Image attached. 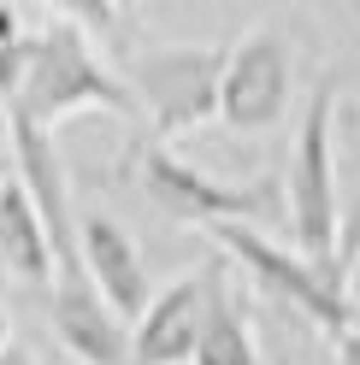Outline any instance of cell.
Masks as SVG:
<instances>
[{
  "instance_id": "cell-1",
  "label": "cell",
  "mask_w": 360,
  "mask_h": 365,
  "mask_svg": "<svg viewBox=\"0 0 360 365\" xmlns=\"http://www.w3.org/2000/svg\"><path fill=\"white\" fill-rule=\"evenodd\" d=\"M12 112H24L36 130H54L71 112H112V118H136L130 83H119L101 65L89 30L71 12H41V24L30 36V59H24V83L6 101Z\"/></svg>"
},
{
  "instance_id": "cell-2",
  "label": "cell",
  "mask_w": 360,
  "mask_h": 365,
  "mask_svg": "<svg viewBox=\"0 0 360 365\" xmlns=\"http://www.w3.org/2000/svg\"><path fill=\"white\" fill-rule=\"evenodd\" d=\"M336 95H343V77L325 71L319 88L307 95L296 148H289V171H284L289 236H296V254L313 259L319 271H336V159H331V142H336ZM336 277H343V271H336Z\"/></svg>"
},
{
  "instance_id": "cell-3",
  "label": "cell",
  "mask_w": 360,
  "mask_h": 365,
  "mask_svg": "<svg viewBox=\"0 0 360 365\" xmlns=\"http://www.w3.org/2000/svg\"><path fill=\"white\" fill-rule=\"evenodd\" d=\"M224 65L231 53L213 41H184V48H154L130 59V101L148 112L154 135H184L195 124L219 118V88H224Z\"/></svg>"
},
{
  "instance_id": "cell-4",
  "label": "cell",
  "mask_w": 360,
  "mask_h": 365,
  "mask_svg": "<svg viewBox=\"0 0 360 365\" xmlns=\"http://www.w3.org/2000/svg\"><path fill=\"white\" fill-rule=\"evenodd\" d=\"M207 236L249 271L266 294L289 301L301 318H313V324L331 330L336 341L354 330V301H349V283L336 277V271H319L313 259H301L296 247H278L272 236H260L254 224H213Z\"/></svg>"
},
{
  "instance_id": "cell-5",
  "label": "cell",
  "mask_w": 360,
  "mask_h": 365,
  "mask_svg": "<svg viewBox=\"0 0 360 365\" xmlns=\"http://www.w3.org/2000/svg\"><path fill=\"white\" fill-rule=\"evenodd\" d=\"M142 189H148V200L160 212L213 230V224H254V218H266L284 182H272V177H260V182H219L207 171H195L189 159H177L171 148L148 142V153H142Z\"/></svg>"
},
{
  "instance_id": "cell-6",
  "label": "cell",
  "mask_w": 360,
  "mask_h": 365,
  "mask_svg": "<svg viewBox=\"0 0 360 365\" xmlns=\"http://www.w3.org/2000/svg\"><path fill=\"white\" fill-rule=\"evenodd\" d=\"M289 88H296V65H289V36L284 30H249L231 48L219 88V118L236 135H260L289 112Z\"/></svg>"
},
{
  "instance_id": "cell-7",
  "label": "cell",
  "mask_w": 360,
  "mask_h": 365,
  "mask_svg": "<svg viewBox=\"0 0 360 365\" xmlns=\"http://www.w3.org/2000/svg\"><path fill=\"white\" fill-rule=\"evenodd\" d=\"M6 148H12V177L30 195V207L41 218V236L54 247L59 271H83V247H77V212H71V182H65L59 148L48 142V130H36L24 112L6 106Z\"/></svg>"
},
{
  "instance_id": "cell-8",
  "label": "cell",
  "mask_w": 360,
  "mask_h": 365,
  "mask_svg": "<svg viewBox=\"0 0 360 365\" xmlns=\"http://www.w3.org/2000/svg\"><path fill=\"white\" fill-rule=\"evenodd\" d=\"M219 289V271H189V277L166 283L148 301V312L136 318V336H130V359L136 365H189L201 318H207V301Z\"/></svg>"
},
{
  "instance_id": "cell-9",
  "label": "cell",
  "mask_w": 360,
  "mask_h": 365,
  "mask_svg": "<svg viewBox=\"0 0 360 365\" xmlns=\"http://www.w3.org/2000/svg\"><path fill=\"white\" fill-rule=\"evenodd\" d=\"M48 318H54V336H59V348L71 359H83V365H124L130 359L124 318L101 301V289L89 283L83 271H59L54 277Z\"/></svg>"
},
{
  "instance_id": "cell-10",
  "label": "cell",
  "mask_w": 360,
  "mask_h": 365,
  "mask_svg": "<svg viewBox=\"0 0 360 365\" xmlns=\"http://www.w3.org/2000/svg\"><path fill=\"white\" fill-rule=\"evenodd\" d=\"M77 247H83V277L101 289V301L119 312V318H142L154 289H148V271H142V254L130 230L106 212H83L77 224Z\"/></svg>"
},
{
  "instance_id": "cell-11",
  "label": "cell",
  "mask_w": 360,
  "mask_h": 365,
  "mask_svg": "<svg viewBox=\"0 0 360 365\" xmlns=\"http://www.w3.org/2000/svg\"><path fill=\"white\" fill-rule=\"evenodd\" d=\"M0 271H12L30 289H54V277H59L54 247L41 236V218L30 207V195L18 189V177L0 189Z\"/></svg>"
},
{
  "instance_id": "cell-12",
  "label": "cell",
  "mask_w": 360,
  "mask_h": 365,
  "mask_svg": "<svg viewBox=\"0 0 360 365\" xmlns=\"http://www.w3.org/2000/svg\"><path fill=\"white\" fill-rule=\"evenodd\" d=\"M189 365H260L254 336H249V324H242V312L224 301V289H213V301H207V318H201Z\"/></svg>"
},
{
  "instance_id": "cell-13",
  "label": "cell",
  "mask_w": 360,
  "mask_h": 365,
  "mask_svg": "<svg viewBox=\"0 0 360 365\" xmlns=\"http://www.w3.org/2000/svg\"><path fill=\"white\" fill-rule=\"evenodd\" d=\"M336 271L343 277L360 271V153L336 177Z\"/></svg>"
},
{
  "instance_id": "cell-14",
  "label": "cell",
  "mask_w": 360,
  "mask_h": 365,
  "mask_svg": "<svg viewBox=\"0 0 360 365\" xmlns=\"http://www.w3.org/2000/svg\"><path fill=\"white\" fill-rule=\"evenodd\" d=\"M30 12H18V6H0V101H12L18 95V83H24V59H30Z\"/></svg>"
},
{
  "instance_id": "cell-15",
  "label": "cell",
  "mask_w": 360,
  "mask_h": 365,
  "mask_svg": "<svg viewBox=\"0 0 360 365\" xmlns=\"http://www.w3.org/2000/svg\"><path fill=\"white\" fill-rule=\"evenodd\" d=\"M336 365H360V330H349L336 341Z\"/></svg>"
},
{
  "instance_id": "cell-16",
  "label": "cell",
  "mask_w": 360,
  "mask_h": 365,
  "mask_svg": "<svg viewBox=\"0 0 360 365\" xmlns=\"http://www.w3.org/2000/svg\"><path fill=\"white\" fill-rule=\"evenodd\" d=\"M6 182H12V148L0 142V189H6Z\"/></svg>"
},
{
  "instance_id": "cell-17",
  "label": "cell",
  "mask_w": 360,
  "mask_h": 365,
  "mask_svg": "<svg viewBox=\"0 0 360 365\" xmlns=\"http://www.w3.org/2000/svg\"><path fill=\"white\" fill-rule=\"evenodd\" d=\"M0 365H36V359H30L24 348H6V354H0Z\"/></svg>"
},
{
  "instance_id": "cell-18",
  "label": "cell",
  "mask_w": 360,
  "mask_h": 365,
  "mask_svg": "<svg viewBox=\"0 0 360 365\" xmlns=\"http://www.w3.org/2000/svg\"><path fill=\"white\" fill-rule=\"evenodd\" d=\"M12 348V318H6V307H0V354Z\"/></svg>"
},
{
  "instance_id": "cell-19",
  "label": "cell",
  "mask_w": 360,
  "mask_h": 365,
  "mask_svg": "<svg viewBox=\"0 0 360 365\" xmlns=\"http://www.w3.org/2000/svg\"><path fill=\"white\" fill-rule=\"evenodd\" d=\"M349 283H360V271H354V277H349Z\"/></svg>"
}]
</instances>
